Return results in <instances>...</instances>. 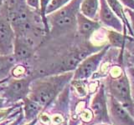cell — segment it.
Returning <instances> with one entry per match:
<instances>
[{"mask_svg": "<svg viewBox=\"0 0 134 125\" xmlns=\"http://www.w3.org/2000/svg\"><path fill=\"white\" fill-rule=\"evenodd\" d=\"M72 78L73 72H66L32 80L28 98L43 107L48 106L65 89Z\"/></svg>", "mask_w": 134, "mask_h": 125, "instance_id": "1", "label": "cell"}, {"mask_svg": "<svg viewBox=\"0 0 134 125\" xmlns=\"http://www.w3.org/2000/svg\"><path fill=\"white\" fill-rule=\"evenodd\" d=\"M81 3V0H71L60 9L46 15L47 23L51 24L54 33H65L76 28V18Z\"/></svg>", "mask_w": 134, "mask_h": 125, "instance_id": "2", "label": "cell"}, {"mask_svg": "<svg viewBox=\"0 0 134 125\" xmlns=\"http://www.w3.org/2000/svg\"><path fill=\"white\" fill-rule=\"evenodd\" d=\"M109 95L121 103L129 114L134 117V102L132 97L128 78L123 71L119 76L111 77L107 82Z\"/></svg>", "mask_w": 134, "mask_h": 125, "instance_id": "3", "label": "cell"}, {"mask_svg": "<svg viewBox=\"0 0 134 125\" xmlns=\"http://www.w3.org/2000/svg\"><path fill=\"white\" fill-rule=\"evenodd\" d=\"M31 82L30 77L12 78L10 76L0 86V95L6 100L8 105L12 106L28 97Z\"/></svg>", "mask_w": 134, "mask_h": 125, "instance_id": "4", "label": "cell"}, {"mask_svg": "<svg viewBox=\"0 0 134 125\" xmlns=\"http://www.w3.org/2000/svg\"><path fill=\"white\" fill-rule=\"evenodd\" d=\"M109 48L110 46L107 43L99 51L91 53V55L84 58L79 64L77 68L74 70L72 80L85 81L89 79L98 69Z\"/></svg>", "mask_w": 134, "mask_h": 125, "instance_id": "5", "label": "cell"}, {"mask_svg": "<svg viewBox=\"0 0 134 125\" xmlns=\"http://www.w3.org/2000/svg\"><path fill=\"white\" fill-rule=\"evenodd\" d=\"M15 32L8 14L0 12V56L12 55L14 51Z\"/></svg>", "mask_w": 134, "mask_h": 125, "instance_id": "6", "label": "cell"}, {"mask_svg": "<svg viewBox=\"0 0 134 125\" xmlns=\"http://www.w3.org/2000/svg\"><path fill=\"white\" fill-rule=\"evenodd\" d=\"M91 108L93 113L96 122L110 123V118L108 114L107 97L103 84L100 86L98 91L92 98Z\"/></svg>", "mask_w": 134, "mask_h": 125, "instance_id": "7", "label": "cell"}, {"mask_svg": "<svg viewBox=\"0 0 134 125\" xmlns=\"http://www.w3.org/2000/svg\"><path fill=\"white\" fill-rule=\"evenodd\" d=\"M98 22L102 26L107 29L123 33V24L111 8L106 0H100V8L98 12Z\"/></svg>", "mask_w": 134, "mask_h": 125, "instance_id": "8", "label": "cell"}, {"mask_svg": "<svg viewBox=\"0 0 134 125\" xmlns=\"http://www.w3.org/2000/svg\"><path fill=\"white\" fill-rule=\"evenodd\" d=\"M107 105L110 111L109 118L110 120H112L114 125H134V117L110 95L107 100Z\"/></svg>", "mask_w": 134, "mask_h": 125, "instance_id": "9", "label": "cell"}, {"mask_svg": "<svg viewBox=\"0 0 134 125\" xmlns=\"http://www.w3.org/2000/svg\"><path fill=\"white\" fill-rule=\"evenodd\" d=\"M34 52L33 41L24 35L15 34L14 43V56L16 62H24L31 58Z\"/></svg>", "mask_w": 134, "mask_h": 125, "instance_id": "10", "label": "cell"}, {"mask_svg": "<svg viewBox=\"0 0 134 125\" xmlns=\"http://www.w3.org/2000/svg\"><path fill=\"white\" fill-rule=\"evenodd\" d=\"M76 28L79 34L88 40L96 32L102 28V25L98 21L88 18L79 12L76 18Z\"/></svg>", "mask_w": 134, "mask_h": 125, "instance_id": "11", "label": "cell"}, {"mask_svg": "<svg viewBox=\"0 0 134 125\" xmlns=\"http://www.w3.org/2000/svg\"><path fill=\"white\" fill-rule=\"evenodd\" d=\"M106 1L109 5V7L111 8V9L114 12V14L118 17L119 19L121 21V23H122L124 34L133 37L127 16L125 12V8L123 7L122 4L120 3L119 0H106Z\"/></svg>", "mask_w": 134, "mask_h": 125, "instance_id": "12", "label": "cell"}, {"mask_svg": "<svg viewBox=\"0 0 134 125\" xmlns=\"http://www.w3.org/2000/svg\"><path fill=\"white\" fill-rule=\"evenodd\" d=\"M23 114L24 118V122L29 123L38 118V116L40 114L41 110L43 109V106L34 100L26 97L23 100Z\"/></svg>", "mask_w": 134, "mask_h": 125, "instance_id": "13", "label": "cell"}, {"mask_svg": "<svg viewBox=\"0 0 134 125\" xmlns=\"http://www.w3.org/2000/svg\"><path fill=\"white\" fill-rule=\"evenodd\" d=\"M100 0H81L80 12L88 18L98 21Z\"/></svg>", "mask_w": 134, "mask_h": 125, "instance_id": "14", "label": "cell"}, {"mask_svg": "<svg viewBox=\"0 0 134 125\" xmlns=\"http://www.w3.org/2000/svg\"><path fill=\"white\" fill-rule=\"evenodd\" d=\"M15 59L14 56H0V80L10 77L11 70L15 65Z\"/></svg>", "mask_w": 134, "mask_h": 125, "instance_id": "15", "label": "cell"}, {"mask_svg": "<svg viewBox=\"0 0 134 125\" xmlns=\"http://www.w3.org/2000/svg\"><path fill=\"white\" fill-rule=\"evenodd\" d=\"M71 0H51L49 5L46 8L45 14L46 15L52 14V12H55L59 9H60L61 8L65 6L67 3H69Z\"/></svg>", "mask_w": 134, "mask_h": 125, "instance_id": "16", "label": "cell"}, {"mask_svg": "<svg viewBox=\"0 0 134 125\" xmlns=\"http://www.w3.org/2000/svg\"><path fill=\"white\" fill-rule=\"evenodd\" d=\"M126 74L129 80V84L130 88H131V93H132V97L134 102V64L128 63L126 68Z\"/></svg>", "mask_w": 134, "mask_h": 125, "instance_id": "17", "label": "cell"}, {"mask_svg": "<svg viewBox=\"0 0 134 125\" xmlns=\"http://www.w3.org/2000/svg\"><path fill=\"white\" fill-rule=\"evenodd\" d=\"M51 0H40V16L42 18V22H43L44 25V28L45 30L49 32V26H48V23L47 20H46V8L47 6L49 5V3H50Z\"/></svg>", "mask_w": 134, "mask_h": 125, "instance_id": "18", "label": "cell"}, {"mask_svg": "<svg viewBox=\"0 0 134 125\" xmlns=\"http://www.w3.org/2000/svg\"><path fill=\"white\" fill-rule=\"evenodd\" d=\"M26 68L24 65H17L14 66V68L11 70V73L10 75L13 76L15 78H24L26 77L25 76V73H26Z\"/></svg>", "mask_w": 134, "mask_h": 125, "instance_id": "19", "label": "cell"}, {"mask_svg": "<svg viewBox=\"0 0 134 125\" xmlns=\"http://www.w3.org/2000/svg\"><path fill=\"white\" fill-rule=\"evenodd\" d=\"M125 12H126V14H127V16L130 27H131L132 34H133V37H134V11L132 10V9H129V8H125Z\"/></svg>", "mask_w": 134, "mask_h": 125, "instance_id": "20", "label": "cell"}, {"mask_svg": "<svg viewBox=\"0 0 134 125\" xmlns=\"http://www.w3.org/2000/svg\"><path fill=\"white\" fill-rule=\"evenodd\" d=\"M24 122V114L22 111L12 122L8 123L7 125H22Z\"/></svg>", "mask_w": 134, "mask_h": 125, "instance_id": "21", "label": "cell"}, {"mask_svg": "<svg viewBox=\"0 0 134 125\" xmlns=\"http://www.w3.org/2000/svg\"><path fill=\"white\" fill-rule=\"evenodd\" d=\"M124 8H129L134 11V0H119Z\"/></svg>", "mask_w": 134, "mask_h": 125, "instance_id": "22", "label": "cell"}, {"mask_svg": "<svg viewBox=\"0 0 134 125\" xmlns=\"http://www.w3.org/2000/svg\"><path fill=\"white\" fill-rule=\"evenodd\" d=\"M29 7L38 10L40 9V0H25Z\"/></svg>", "mask_w": 134, "mask_h": 125, "instance_id": "23", "label": "cell"}, {"mask_svg": "<svg viewBox=\"0 0 134 125\" xmlns=\"http://www.w3.org/2000/svg\"><path fill=\"white\" fill-rule=\"evenodd\" d=\"M8 107H10V106L7 103L6 100L4 99L1 95H0V110L3 109V108H8Z\"/></svg>", "mask_w": 134, "mask_h": 125, "instance_id": "24", "label": "cell"}, {"mask_svg": "<svg viewBox=\"0 0 134 125\" xmlns=\"http://www.w3.org/2000/svg\"><path fill=\"white\" fill-rule=\"evenodd\" d=\"M127 60H128V63H130V64H134V54L128 53L127 54Z\"/></svg>", "mask_w": 134, "mask_h": 125, "instance_id": "25", "label": "cell"}, {"mask_svg": "<svg viewBox=\"0 0 134 125\" xmlns=\"http://www.w3.org/2000/svg\"><path fill=\"white\" fill-rule=\"evenodd\" d=\"M14 118H8V119L4 120L3 122H1V123H0V125H7L8 123H9L10 122H12V121L14 120Z\"/></svg>", "mask_w": 134, "mask_h": 125, "instance_id": "26", "label": "cell"}, {"mask_svg": "<svg viewBox=\"0 0 134 125\" xmlns=\"http://www.w3.org/2000/svg\"><path fill=\"white\" fill-rule=\"evenodd\" d=\"M37 122H38V118L33 120V121H30V122H29V123H26L24 124V125H35V123Z\"/></svg>", "mask_w": 134, "mask_h": 125, "instance_id": "27", "label": "cell"}, {"mask_svg": "<svg viewBox=\"0 0 134 125\" xmlns=\"http://www.w3.org/2000/svg\"><path fill=\"white\" fill-rule=\"evenodd\" d=\"M8 78H9V77H8V78H4V79H3V80H0V86H1V85L3 84V83H5V82H6V81L8 80Z\"/></svg>", "mask_w": 134, "mask_h": 125, "instance_id": "28", "label": "cell"}, {"mask_svg": "<svg viewBox=\"0 0 134 125\" xmlns=\"http://www.w3.org/2000/svg\"><path fill=\"white\" fill-rule=\"evenodd\" d=\"M3 4V0H0V12H1V10H2Z\"/></svg>", "mask_w": 134, "mask_h": 125, "instance_id": "29", "label": "cell"}, {"mask_svg": "<svg viewBox=\"0 0 134 125\" xmlns=\"http://www.w3.org/2000/svg\"><path fill=\"white\" fill-rule=\"evenodd\" d=\"M35 125H41V124H40V123H38V122H37V123H35Z\"/></svg>", "mask_w": 134, "mask_h": 125, "instance_id": "30", "label": "cell"}, {"mask_svg": "<svg viewBox=\"0 0 134 125\" xmlns=\"http://www.w3.org/2000/svg\"><path fill=\"white\" fill-rule=\"evenodd\" d=\"M81 125H86V124H85V123H83V124H81Z\"/></svg>", "mask_w": 134, "mask_h": 125, "instance_id": "31", "label": "cell"}]
</instances>
